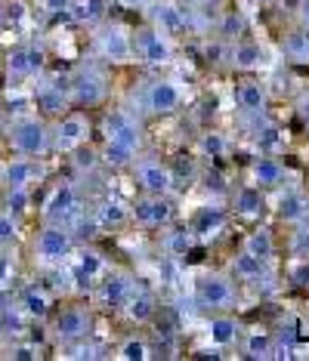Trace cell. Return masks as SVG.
I'll use <instances>...</instances> for the list:
<instances>
[{
	"mask_svg": "<svg viewBox=\"0 0 309 361\" xmlns=\"http://www.w3.org/2000/svg\"><path fill=\"white\" fill-rule=\"evenodd\" d=\"M6 139L16 154H28V158H47L53 152L50 124L44 114H16L6 127Z\"/></svg>",
	"mask_w": 309,
	"mask_h": 361,
	"instance_id": "6da1fadb",
	"label": "cell"
},
{
	"mask_svg": "<svg viewBox=\"0 0 309 361\" xmlns=\"http://www.w3.org/2000/svg\"><path fill=\"white\" fill-rule=\"evenodd\" d=\"M111 84L99 65H78L68 75V102L71 109H99L109 102Z\"/></svg>",
	"mask_w": 309,
	"mask_h": 361,
	"instance_id": "7a4b0ae2",
	"label": "cell"
},
{
	"mask_svg": "<svg viewBox=\"0 0 309 361\" xmlns=\"http://www.w3.org/2000/svg\"><path fill=\"white\" fill-rule=\"evenodd\" d=\"M93 53L105 65H130L136 62V47H133V31L121 22L105 19L93 25Z\"/></svg>",
	"mask_w": 309,
	"mask_h": 361,
	"instance_id": "3957f363",
	"label": "cell"
},
{
	"mask_svg": "<svg viewBox=\"0 0 309 361\" xmlns=\"http://www.w3.org/2000/svg\"><path fill=\"white\" fill-rule=\"evenodd\" d=\"M195 302L205 312H229L238 302L235 278L226 272H201L195 278Z\"/></svg>",
	"mask_w": 309,
	"mask_h": 361,
	"instance_id": "277c9868",
	"label": "cell"
},
{
	"mask_svg": "<svg viewBox=\"0 0 309 361\" xmlns=\"http://www.w3.org/2000/svg\"><path fill=\"white\" fill-rule=\"evenodd\" d=\"M84 216V195H80L78 183H59L47 195L44 207H40V219L56 226H75Z\"/></svg>",
	"mask_w": 309,
	"mask_h": 361,
	"instance_id": "5b68a950",
	"label": "cell"
},
{
	"mask_svg": "<svg viewBox=\"0 0 309 361\" xmlns=\"http://www.w3.org/2000/svg\"><path fill=\"white\" fill-rule=\"evenodd\" d=\"M87 139H90V118L80 109H68L50 127V145L56 154L78 152L80 145H87Z\"/></svg>",
	"mask_w": 309,
	"mask_h": 361,
	"instance_id": "8992f818",
	"label": "cell"
},
{
	"mask_svg": "<svg viewBox=\"0 0 309 361\" xmlns=\"http://www.w3.org/2000/svg\"><path fill=\"white\" fill-rule=\"evenodd\" d=\"M75 253V235L68 226H56V223H44L35 238V257L44 266H59Z\"/></svg>",
	"mask_w": 309,
	"mask_h": 361,
	"instance_id": "52a82bcc",
	"label": "cell"
},
{
	"mask_svg": "<svg viewBox=\"0 0 309 361\" xmlns=\"http://www.w3.org/2000/svg\"><path fill=\"white\" fill-rule=\"evenodd\" d=\"M133 47H136V59L143 65H149V68H167L176 59L174 40L152 25H143L133 31Z\"/></svg>",
	"mask_w": 309,
	"mask_h": 361,
	"instance_id": "ba28073f",
	"label": "cell"
},
{
	"mask_svg": "<svg viewBox=\"0 0 309 361\" xmlns=\"http://www.w3.org/2000/svg\"><path fill=\"white\" fill-rule=\"evenodd\" d=\"M90 331H93V312H90V306H84V302L62 306L53 318V336L62 343V346L87 340Z\"/></svg>",
	"mask_w": 309,
	"mask_h": 361,
	"instance_id": "9c48e42d",
	"label": "cell"
},
{
	"mask_svg": "<svg viewBox=\"0 0 309 361\" xmlns=\"http://www.w3.org/2000/svg\"><path fill=\"white\" fill-rule=\"evenodd\" d=\"M183 99H186V93H183L180 80H174V78H154L143 90V105L152 118H170V114H176Z\"/></svg>",
	"mask_w": 309,
	"mask_h": 361,
	"instance_id": "30bf717a",
	"label": "cell"
},
{
	"mask_svg": "<svg viewBox=\"0 0 309 361\" xmlns=\"http://www.w3.org/2000/svg\"><path fill=\"white\" fill-rule=\"evenodd\" d=\"M130 170H133V176H136V183H140L143 195H174L176 176H174V167H170L167 161L140 154Z\"/></svg>",
	"mask_w": 309,
	"mask_h": 361,
	"instance_id": "8fae6325",
	"label": "cell"
},
{
	"mask_svg": "<svg viewBox=\"0 0 309 361\" xmlns=\"http://www.w3.org/2000/svg\"><path fill=\"white\" fill-rule=\"evenodd\" d=\"M47 71V50L35 40L16 44L6 56V75L10 80H37Z\"/></svg>",
	"mask_w": 309,
	"mask_h": 361,
	"instance_id": "7c38bea8",
	"label": "cell"
},
{
	"mask_svg": "<svg viewBox=\"0 0 309 361\" xmlns=\"http://www.w3.org/2000/svg\"><path fill=\"white\" fill-rule=\"evenodd\" d=\"M176 216V204L170 195H143L130 204V219L145 228H167Z\"/></svg>",
	"mask_w": 309,
	"mask_h": 361,
	"instance_id": "4fadbf2b",
	"label": "cell"
},
{
	"mask_svg": "<svg viewBox=\"0 0 309 361\" xmlns=\"http://www.w3.org/2000/svg\"><path fill=\"white\" fill-rule=\"evenodd\" d=\"M145 10H149V25L158 28L161 35H167L170 40H176V37H183L192 31L189 10H183L176 0H154V4H149Z\"/></svg>",
	"mask_w": 309,
	"mask_h": 361,
	"instance_id": "5bb4252c",
	"label": "cell"
},
{
	"mask_svg": "<svg viewBox=\"0 0 309 361\" xmlns=\"http://www.w3.org/2000/svg\"><path fill=\"white\" fill-rule=\"evenodd\" d=\"M133 275L124 272V269H111V272H102L96 278V306L102 309H121V302L127 300L130 287H133Z\"/></svg>",
	"mask_w": 309,
	"mask_h": 361,
	"instance_id": "9a60e30c",
	"label": "cell"
},
{
	"mask_svg": "<svg viewBox=\"0 0 309 361\" xmlns=\"http://www.w3.org/2000/svg\"><path fill=\"white\" fill-rule=\"evenodd\" d=\"M121 312H124V318L130 324L143 327V324H152L154 315H158V297L149 290V287L143 284H133L127 293V300L121 302Z\"/></svg>",
	"mask_w": 309,
	"mask_h": 361,
	"instance_id": "2e32d148",
	"label": "cell"
},
{
	"mask_svg": "<svg viewBox=\"0 0 309 361\" xmlns=\"http://www.w3.org/2000/svg\"><path fill=\"white\" fill-rule=\"evenodd\" d=\"M235 105L241 109V114H248V118H257L263 121L266 118V109H269V90H266L263 80H241L238 87H235Z\"/></svg>",
	"mask_w": 309,
	"mask_h": 361,
	"instance_id": "e0dca14e",
	"label": "cell"
},
{
	"mask_svg": "<svg viewBox=\"0 0 309 361\" xmlns=\"http://www.w3.org/2000/svg\"><path fill=\"white\" fill-rule=\"evenodd\" d=\"M35 105L37 111L44 114V118H59V114H65L71 109L68 102V78L62 80H53V84H37L35 90Z\"/></svg>",
	"mask_w": 309,
	"mask_h": 361,
	"instance_id": "ac0fdd59",
	"label": "cell"
},
{
	"mask_svg": "<svg viewBox=\"0 0 309 361\" xmlns=\"http://www.w3.org/2000/svg\"><path fill=\"white\" fill-rule=\"evenodd\" d=\"M47 176V167H44V158H28V154H16V158L6 161L4 167V183L6 185H25L31 188L35 183Z\"/></svg>",
	"mask_w": 309,
	"mask_h": 361,
	"instance_id": "d6986e66",
	"label": "cell"
},
{
	"mask_svg": "<svg viewBox=\"0 0 309 361\" xmlns=\"http://www.w3.org/2000/svg\"><path fill=\"white\" fill-rule=\"evenodd\" d=\"M226 59H229L232 68L238 71H260L266 65V47L260 40H250V37H238L229 44L226 50Z\"/></svg>",
	"mask_w": 309,
	"mask_h": 361,
	"instance_id": "ffe728a7",
	"label": "cell"
},
{
	"mask_svg": "<svg viewBox=\"0 0 309 361\" xmlns=\"http://www.w3.org/2000/svg\"><path fill=\"white\" fill-rule=\"evenodd\" d=\"M105 139H118V142L133 145V149L143 152V130H140V124H136L133 114H127L121 109L105 114Z\"/></svg>",
	"mask_w": 309,
	"mask_h": 361,
	"instance_id": "44dd1931",
	"label": "cell"
},
{
	"mask_svg": "<svg viewBox=\"0 0 309 361\" xmlns=\"http://www.w3.org/2000/svg\"><path fill=\"white\" fill-rule=\"evenodd\" d=\"M229 275L241 284H260V281H269V259H260L254 253H248L241 247L229 262Z\"/></svg>",
	"mask_w": 309,
	"mask_h": 361,
	"instance_id": "7402d4cb",
	"label": "cell"
},
{
	"mask_svg": "<svg viewBox=\"0 0 309 361\" xmlns=\"http://www.w3.org/2000/svg\"><path fill=\"white\" fill-rule=\"evenodd\" d=\"M16 306H19V312L25 318H31V322H47V318L53 315V297H50V290L40 284H28L25 290L19 293Z\"/></svg>",
	"mask_w": 309,
	"mask_h": 361,
	"instance_id": "603a6c76",
	"label": "cell"
},
{
	"mask_svg": "<svg viewBox=\"0 0 309 361\" xmlns=\"http://www.w3.org/2000/svg\"><path fill=\"white\" fill-rule=\"evenodd\" d=\"M109 10H111V0H68L65 13L75 25H84V28H93L99 22L109 19Z\"/></svg>",
	"mask_w": 309,
	"mask_h": 361,
	"instance_id": "cb8c5ba5",
	"label": "cell"
},
{
	"mask_svg": "<svg viewBox=\"0 0 309 361\" xmlns=\"http://www.w3.org/2000/svg\"><path fill=\"white\" fill-rule=\"evenodd\" d=\"M238 336H241L238 318L229 315V312H210V318H207V340L214 343L217 349H226V346H232V343H238Z\"/></svg>",
	"mask_w": 309,
	"mask_h": 361,
	"instance_id": "d4e9b609",
	"label": "cell"
},
{
	"mask_svg": "<svg viewBox=\"0 0 309 361\" xmlns=\"http://www.w3.org/2000/svg\"><path fill=\"white\" fill-rule=\"evenodd\" d=\"M284 176H288V170H284V164L279 158H272L269 152H260V158H254L250 164V183L257 188H279L284 183Z\"/></svg>",
	"mask_w": 309,
	"mask_h": 361,
	"instance_id": "484cf974",
	"label": "cell"
},
{
	"mask_svg": "<svg viewBox=\"0 0 309 361\" xmlns=\"http://www.w3.org/2000/svg\"><path fill=\"white\" fill-rule=\"evenodd\" d=\"M275 216L284 226H300L309 219V195L294 188V192H284L279 204H275Z\"/></svg>",
	"mask_w": 309,
	"mask_h": 361,
	"instance_id": "4316f807",
	"label": "cell"
},
{
	"mask_svg": "<svg viewBox=\"0 0 309 361\" xmlns=\"http://www.w3.org/2000/svg\"><path fill=\"white\" fill-rule=\"evenodd\" d=\"M238 340H241V352H245V358H254V361L275 358V336L266 331V327H250V331L241 334Z\"/></svg>",
	"mask_w": 309,
	"mask_h": 361,
	"instance_id": "83f0119b",
	"label": "cell"
},
{
	"mask_svg": "<svg viewBox=\"0 0 309 361\" xmlns=\"http://www.w3.org/2000/svg\"><path fill=\"white\" fill-rule=\"evenodd\" d=\"M130 223V207L124 201H118V198H102L99 204L93 207V226L96 228H121V226H127Z\"/></svg>",
	"mask_w": 309,
	"mask_h": 361,
	"instance_id": "f1b7e54d",
	"label": "cell"
},
{
	"mask_svg": "<svg viewBox=\"0 0 309 361\" xmlns=\"http://www.w3.org/2000/svg\"><path fill=\"white\" fill-rule=\"evenodd\" d=\"M232 207H235V213H238V216H245V219L263 216V210H266L263 188H257L254 183L238 185V188H235V195H232Z\"/></svg>",
	"mask_w": 309,
	"mask_h": 361,
	"instance_id": "f546056e",
	"label": "cell"
},
{
	"mask_svg": "<svg viewBox=\"0 0 309 361\" xmlns=\"http://www.w3.org/2000/svg\"><path fill=\"white\" fill-rule=\"evenodd\" d=\"M241 247H245L248 253H254V257H260V259H272L275 250H279V241H275L269 226H257L245 235V244H241Z\"/></svg>",
	"mask_w": 309,
	"mask_h": 361,
	"instance_id": "4dcf8cb0",
	"label": "cell"
},
{
	"mask_svg": "<svg viewBox=\"0 0 309 361\" xmlns=\"http://www.w3.org/2000/svg\"><path fill=\"white\" fill-rule=\"evenodd\" d=\"M136 158H140V149L118 142V139H105L102 154H99V161H102V164H109L111 170H127V167H133V161H136Z\"/></svg>",
	"mask_w": 309,
	"mask_h": 361,
	"instance_id": "1f68e13d",
	"label": "cell"
},
{
	"mask_svg": "<svg viewBox=\"0 0 309 361\" xmlns=\"http://www.w3.org/2000/svg\"><path fill=\"white\" fill-rule=\"evenodd\" d=\"M281 50L284 56H288L291 62H297V65H309V31L306 28H291V31H284V37H281Z\"/></svg>",
	"mask_w": 309,
	"mask_h": 361,
	"instance_id": "d6a6232c",
	"label": "cell"
},
{
	"mask_svg": "<svg viewBox=\"0 0 309 361\" xmlns=\"http://www.w3.org/2000/svg\"><path fill=\"white\" fill-rule=\"evenodd\" d=\"M245 35H248V16L241 10H226L223 16H219V22H217V37L219 40L232 44V40H238Z\"/></svg>",
	"mask_w": 309,
	"mask_h": 361,
	"instance_id": "836d02e7",
	"label": "cell"
},
{
	"mask_svg": "<svg viewBox=\"0 0 309 361\" xmlns=\"http://www.w3.org/2000/svg\"><path fill=\"white\" fill-rule=\"evenodd\" d=\"M105 272V262H102V257L96 250H80L78 253V262H75V278L80 284H87L90 287L96 278H99Z\"/></svg>",
	"mask_w": 309,
	"mask_h": 361,
	"instance_id": "e575fe53",
	"label": "cell"
},
{
	"mask_svg": "<svg viewBox=\"0 0 309 361\" xmlns=\"http://www.w3.org/2000/svg\"><path fill=\"white\" fill-rule=\"evenodd\" d=\"M4 210L19 223L31 213V188L25 185H6V201H4Z\"/></svg>",
	"mask_w": 309,
	"mask_h": 361,
	"instance_id": "d590c367",
	"label": "cell"
},
{
	"mask_svg": "<svg viewBox=\"0 0 309 361\" xmlns=\"http://www.w3.org/2000/svg\"><path fill=\"white\" fill-rule=\"evenodd\" d=\"M223 226H226V213L223 210H219V207H201L198 213H195L189 232L192 235H214Z\"/></svg>",
	"mask_w": 309,
	"mask_h": 361,
	"instance_id": "8d00e7d4",
	"label": "cell"
},
{
	"mask_svg": "<svg viewBox=\"0 0 309 361\" xmlns=\"http://www.w3.org/2000/svg\"><path fill=\"white\" fill-rule=\"evenodd\" d=\"M115 358H121V361H149L152 358V346L145 343V336L130 334V336H124V340L118 343Z\"/></svg>",
	"mask_w": 309,
	"mask_h": 361,
	"instance_id": "74e56055",
	"label": "cell"
},
{
	"mask_svg": "<svg viewBox=\"0 0 309 361\" xmlns=\"http://www.w3.org/2000/svg\"><path fill=\"white\" fill-rule=\"evenodd\" d=\"M198 152L207 161H223L229 154V139H226V133H219V130H207L198 139Z\"/></svg>",
	"mask_w": 309,
	"mask_h": 361,
	"instance_id": "f35d334b",
	"label": "cell"
},
{
	"mask_svg": "<svg viewBox=\"0 0 309 361\" xmlns=\"http://www.w3.org/2000/svg\"><path fill=\"white\" fill-rule=\"evenodd\" d=\"M257 149L260 152H272V149H279V142H281V130L279 127H275V124H269V121H260V124H257Z\"/></svg>",
	"mask_w": 309,
	"mask_h": 361,
	"instance_id": "ab89813d",
	"label": "cell"
},
{
	"mask_svg": "<svg viewBox=\"0 0 309 361\" xmlns=\"http://www.w3.org/2000/svg\"><path fill=\"white\" fill-rule=\"evenodd\" d=\"M192 241H195V235L192 232H170L164 238V250L170 253V257H186V253L192 250Z\"/></svg>",
	"mask_w": 309,
	"mask_h": 361,
	"instance_id": "60d3db41",
	"label": "cell"
},
{
	"mask_svg": "<svg viewBox=\"0 0 309 361\" xmlns=\"http://www.w3.org/2000/svg\"><path fill=\"white\" fill-rule=\"evenodd\" d=\"M288 247H291V257H294V259L309 257V219L297 226V232H291V244H288Z\"/></svg>",
	"mask_w": 309,
	"mask_h": 361,
	"instance_id": "b9f144b4",
	"label": "cell"
},
{
	"mask_svg": "<svg viewBox=\"0 0 309 361\" xmlns=\"http://www.w3.org/2000/svg\"><path fill=\"white\" fill-rule=\"evenodd\" d=\"M16 281V257L10 247H0V293Z\"/></svg>",
	"mask_w": 309,
	"mask_h": 361,
	"instance_id": "7bdbcfd3",
	"label": "cell"
},
{
	"mask_svg": "<svg viewBox=\"0 0 309 361\" xmlns=\"http://www.w3.org/2000/svg\"><path fill=\"white\" fill-rule=\"evenodd\" d=\"M19 241V223L6 210H0V247H13Z\"/></svg>",
	"mask_w": 309,
	"mask_h": 361,
	"instance_id": "ee69618b",
	"label": "cell"
},
{
	"mask_svg": "<svg viewBox=\"0 0 309 361\" xmlns=\"http://www.w3.org/2000/svg\"><path fill=\"white\" fill-rule=\"evenodd\" d=\"M10 358H16V361H35V358H40V346H37V343H13V346H10Z\"/></svg>",
	"mask_w": 309,
	"mask_h": 361,
	"instance_id": "f6af8a7d",
	"label": "cell"
},
{
	"mask_svg": "<svg viewBox=\"0 0 309 361\" xmlns=\"http://www.w3.org/2000/svg\"><path fill=\"white\" fill-rule=\"evenodd\" d=\"M291 284L294 287H309V257H303V259H297L294 262V269H291Z\"/></svg>",
	"mask_w": 309,
	"mask_h": 361,
	"instance_id": "bcb514c9",
	"label": "cell"
},
{
	"mask_svg": "<svg viewBox=\"0 0 309 361\" xmlns=\"http://www.w3.org/2000/svg\"><path fill=\"white\" fill-rule=\"evenodd\" d=\"M71 154H75V164H78L80 170H93V167H96V161H99V158H96V154H93L90 149L84 152V145H80L78 152H71Z\"/></svg>",
	"mask_w": 309,
	"mask_h": 361,
	"instance_id": "7dc6e473",
	"label": "cell"
},
{
	"mask_svg": "<svg viewBox=\"0 0 309 361\" xmlns=\"http://www.w3.org/2000/svg\"><path fill=\"white\" fill-rule=\"evenodd\" d=\"M297 25L309 31V0H297Z\"/></svg>",
	"mask_w": 309,
	"mask_h": 361,
	"instance_id": "c3c4849f",
	"label": "cell"
},
{
	"mask_svg": "<svg viewBox=\"0 0 309 361\" xmlns=\"http://www.w3.org/2000/svg\"><path fill=\"white\" fill-rule=\"evenodd\" d=\"M294 109H297V114H300V121H303V124H309V93L300 96Z\"/></svg>",
	"mask_w": 309,
	"mask_h": 361,
	"instance_id": "681fc988",
	"label": "cell"
},
{
	"mask_svg": "<svg viewBox=\"0 0 309 361\" xmlns=\"http://www.w3.org/2000/svg\"><path fill=\"white\" fill-rule=\"evenodd\" d=\"M50 10H56V13H65V6H68V0H44Z\"/></svg>",
	"mask_w": 309,
	"mask_h": 361,
	"instance_id": "f907efd6",
	"label": "cell"
},
{
	"mask_svg": "<svg viewBox=\"0 0 309 361\" xmlns=\"http://www.w3.org/2000/svg\"><path fill=\"white\" fill-rule=\"evenodd\" d=\"M124 6H136V10H145L149 4H154V0H121Z\"/></svg>",
	"mask_w": 309,
	"mask_h": 361,
	"instance_id": "816d5d0a",
	"label": "cell"
},
{
	"mask_svg": "<svg viewBox=\"0 0 309 361\" xmlns=\"http://www.w3.org/2000/svg\"><path fill=\"white\" fill-rule=\"evenodd\" d=\"M6 22H10L6 19V0H0V31L6 28Z\"/></svg>",
	"mask_w": 309,
	"mask_h": 361,
	"instance_id": "f5cc1de1",
	"label": "cell"
},
{
	"mask_svg": "<svg viewBox=\"0 0 309 361\" xmlns=\"http://www.w3.org/2000/svg\"><path fill=\"white\" fill-rule=\"evenodd\" d=\"M183 10H198V0H176Z\"/></svg>",
	"mask_w": 309,
	"mask_h": 361,
	"instance_id": "db71d44e",
	"label": "cell"
},
{
	"mask_svg": "<svg viewBox=\"0 0 309 361\" xmlns=\"http://www.w3.org/2000/svg\"><path fill=\"white\" fill-rule=\"evenodd\" d=\"M219 4V0H198V10H201V6H217Z\"/></svg>",
	"mask_w": 309,
	"mask_h": 361,
	"instance_id": "11a10c76",
	"label": "cell"
},
{
	"mask_svg": "<svg viewBox=\"0 0 309 361\" xmlns=\"http://www.w3.org/2000/svg\"><path fill=\"white\" fill-rule=\"evenodd\" d=\"M254 4H260V6H266V4H275V0H254Z\"/></svg>",
	"mask_w": 309,
	"mask_h": 361,
	"instance_id": "9f6ffc18",
	"label": "cell"
},
{
	"mask_svg": "<svg viewBox=\"0 0 309 361\" xmlns=\"http://www.w3.org/2000/svg\"><path fill=\"white\" fill-rule=\"evenodd\" d=\"M0 124H4V109H0Z\"/></svg>",
	"mask_w": 309,
	"mask_h": 361,
	"instance_id": "6f0895ef",
	"label": "cell"
},
{
	"mask_svg": "<svg viewBox=\"0 0 309 361\" xmlns=\"http://www.w3.org/2000/svg\"><path fill=\"white\" fill-rule=\"evenodd\" d=\"M306 290H309V287H306Z\"/></svg>",
	"mask_w": 309,
	"mask_h": 361,
	"instance_id": "680465c9",
	"label": "cell"
}]
</instances>
